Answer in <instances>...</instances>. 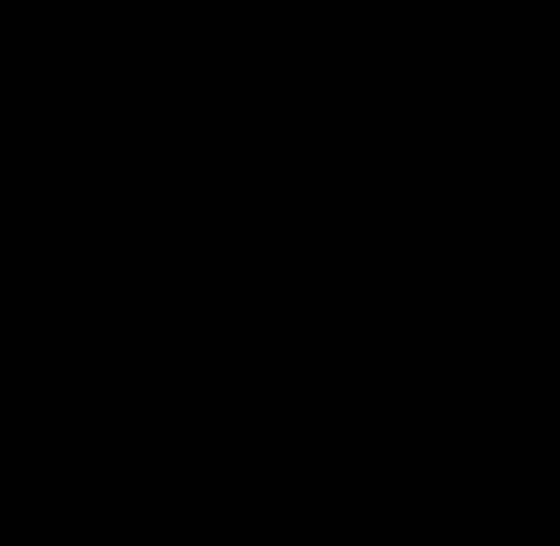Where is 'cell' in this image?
<instances>
[]
</instances>
